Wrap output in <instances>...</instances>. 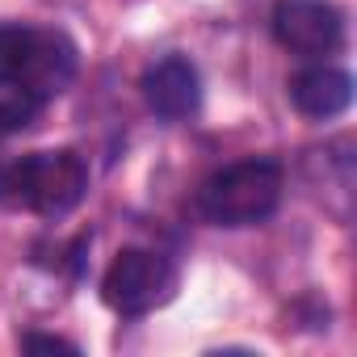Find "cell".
Segmentation results:
<instances>
[{"mask_svg": "<svg viewBox=\"0 0 357 357\" xmlns=\"http://www.w3.org/2000/svg\"><path fill=\"white\" fill-rule=\"evenodd\" d=\"M84 194H89V160L76 147L0 160V206L5 211L63 219L84 202Z\"/></svg>", "mask_w": 357, "mask_h": 357, "instance_id": "obj_1", "label": "cell"}, {"mask_svg": "<svg viewBox=\"0 0 357 357\" xmlns=\"http://www.w3.org/2000/svg\"><path fill=\"white\" fill-rule=\"evenodd\" d=\"M80 68V51L63 30L47 26H0V89L34 105L55 101Z\"/></svg>", "mask_w": 357, "mask_h": 357, "instance_id": "obj_2", "label": "cell"}, {"mask_svg": "<svg viewBox=\"0 0 357 357\" xmlns=\"http://www.w3.org/2000/svg\"><path fill=\"white\" fill-rule=\"evenodd\" d=\"M282 194H286L282 164L252 155V160H236L211 172L198 185L194 206L211 227H257L273 219V211L282 206Z\"/></svg>", "mask_w": 357, "mask_h": 357, "instance_id": "obj_3", "label": "cell"}, {"mask_svg": "<svg viewBox=\"0 0 357 357\" xmlns=\"http://www.w3.org/2000/svg\"><path fill=\"white\" fill-rule=\"evenodd\" d=\"M176 294V265L155 248H122L101 273V303L114 315H147Z\"/></svg>", "mask_w": 357, "mask_h": 357, "instance_id": "obj_4", "label": "cell"}, {"mask_svg": "<svg viewBox=\"0 0 357 357\" xmlns=\"http://www.w3.org/2000/svg\"><path fill=\"white\" fill-rule=\"evenodd\" d=\"M273 38L290 55L319 63L344 47V13L332 0H278L273 5Z\"/></svg>", "mask_w": 357, "mask_h": 357, "instance_id": "obj_5", "label": "cell"}, {"mask_svg": "<svg viewBox=\"0 0 357 357\" xmlns=\"http://www.w3.org/2000/svg\"><path fill=\"white\" fill-rule=\"evenodd\" d=\"M139 89H143L147 109L155 118H168V122H181V118L198 114V105H202V76H198V68L185 55H164V59H155L143 72Z\"/></svg>", "mask_w": 357, "mask_h": 357, "instance_id": "obj_6", "label": "cell"}, {"mask_svg": "<svg viewBox=\"0 0 357 357\" xmlns=\"http://www.w3.org/2000/svg\"><path fill=\"white\" fill-rule=\"evenodd\" d=\"M290 101L303 118H315V122L340 118L353 105V76L344 68H332L319 59L290 80Z\"/></svg>", "mask_w": 357, "mask_h": 357, "instance_id": "obj_7", "label": "cell"}, {"mask_svg": "<svg viewBox=\"0 0 357 357\" xmlns=\"http://www.w3.org/2000/svg\"><path fill=\"white\" fill-rule=\"evenodd\" d=\"M349 139L328 143L324 151H315L311 164H319L324 172L311 176V185H324V211H332L340 223L349 219V198H353V155H349Z\"/></svg>", "mask_w": 357, "mask_h": 357, "instance_id": "obj_8", "label": "cell"}, {"mask_svg": "<svg viewBox=\"0 0 357 357\" xmlns=\"http://www.w3.org/2000/svg\"><path fill=\"white\" fill-rule=\"evenodd\" d=\"M38 109H43V105H34V101H26V97H5V101H0V143L13 139V135H22V130L38 118Z\"/></svg>", "mask_w": 357, "mask_h": 357, "instance_id": "obj_9", "label": "cell"}, {"mask_svg": "<svg viewBox=\"0 0 357 357\" xmlns=\"http://www.w3.org/2000/svg\"><path fill=\"white\" fill-rule=\"evenodd\" d=\"M22 344L26 349H68V353H76V344L72 340H59V336H26Z\"/></svg>", "mask_w": 357, "mask_h": 357, "instance_id": "obj_10", "label": "cell"}]
</instances>
